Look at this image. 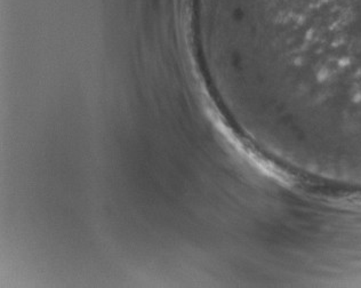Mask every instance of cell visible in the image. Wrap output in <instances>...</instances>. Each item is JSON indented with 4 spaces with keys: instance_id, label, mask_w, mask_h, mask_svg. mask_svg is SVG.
Masks as SVG:
<instances>
[{
    "instance_id": "1",
    "label": "cell",
    "mask_w": 361,
    "mask_h": 288,
    "mask_svg": "<svg viewBox=\"0 0 361 288\" xmlns=\"http://www.w3.org/2000/svg\"><path fill=\"white\" fill-rule=\"evenodd\" d=\"M310 18L281 40L287 64L319 108L361 124V0H317Z\"/></svg>"
}]
</instances>
